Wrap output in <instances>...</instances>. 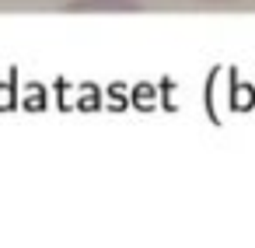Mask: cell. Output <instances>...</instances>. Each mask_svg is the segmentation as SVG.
Returning a JSON list of instances; mask_svg holds the SVG:
<instances>
[{
  "instance_id": "obj_1",
  "label": "cell",
  "mask_w": 255,
  "mask_h": 248,
  "mask_svg": "<svg viewBox=\"0 0 255 248\" xmlns=\"http://www.w3.org/2000/svg\"><path fill=\"white\" fill-rule=\"evenodd\" d=\"M136 0H70V11H136Z\"/></svg>"
},
{
  "instance_id": "obj_2",
  "label": "cell",
  "mask_w": 255,
  "mask_h": 248,
  "mask_svg": "<svg viewBox=\"0 0 255 248\" xmlns=\"http://www.w3.org/2000/svg\"><path fill=\"white\" fill-rule=\"evenodd\" d=\"M199 4H234V0H199Z\"/></svg>"
}]
</instances>
